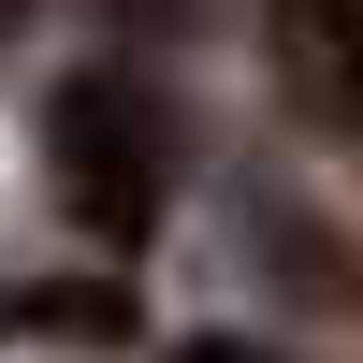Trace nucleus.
<instances>
[{
	"label": "nucleus",
	"instance_id": "1",
	"mask_svg": "<svg viewBox=\"0 0 363 363\" xmlns=\"http://www.w3.org/2000/svg\"><path fill=\"white\" fill-rule=\"evenodd\" d=\"M58 203H73L102 247H145L160 233V189H174V131H160V102H145L131 73H73L58 87Z\"/></svg>",
	"mask_w": 363,
	"mask_h": 363
},
{
	"label": "nucleus",
	"instance_id": "2",
	"mask_svg": "<svg viewBox=\"0 0 363 363\" xmlns=\"http://www.w3.org/2000/svg\"><path fill=\"white\" fill-rule=\"evenodd\" d=\"M277 58H291V87H306L335 131H363V0H291Z\"/></svg>",
	"mask_w": 363,
	"mask_h": 363
},
{
	"label": "nucleus",
	"instance_id": "3",
	"mask_svg": "<svg viewBox=\"0 0 363 363\" xmlns=\"http://www.w3.org/2000/svg\"><path fill=\"white\" fill-rule=\"evenodd\" d=\"M189 363H262V349H189Z\"/></svg>",
	"mask_w": 363,
	"mask_h": 363
},
{
	"label": "nucleus",
	"instance_id": "4",
	"mask_svg": "<svg viewBox=\"0 0 363 363\" xmlns=\"http://www.w3.org/2000/svg\"><path fill=\"white\" fill-rule=\"evenodd\" d=\"M0 15H15V0H0Z\"/></svg>",
	"mask_w": 363,
	"mask_h": 363
}]
</instances>
